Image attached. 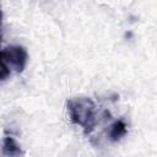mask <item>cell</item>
Masks as SVG:
<instances>
[{
  "mask_svg": "<svg viewBox=\"0 0 157 157\" xmlns=\"http://www.w3.org/2000/svg\"><path fill=\"white\" fill-rule=\"evenodd\" d=\"M70 120L81 126L86 134L94 130L97 125V112L94 102L88 97H76L67 101Z\"/></svg>",
  "mask_w": 157,
  "mask_h": 157,
  "instance_id": "obj_1",
  "label": "cell"
},
{
  "mask_svg": "<svg viewBox=\"0 0 157 157\" xmlns=\"http://www.w3.org/2000/svg\"><path fill=\"white\" fill-rule=\"evenodd\" d=\"M0 58L16 72H22L26 67L28 54L22 45H9L0 52Z\"/></svg>",
  "mask_w": 157,
  "mask_h": 157,
  "instance_id": "obj_2",
  "label": "cell"
},
{
  "mask_svg": "<svg viewBox=\"0 0 157 157\" xmlns=\"http://www.w3.org/2000/svg\"><path fill=\"white\" fill-rule=\"evenodd\" d=\"M126 134H128V125L123 119H118L113 121L107 130V136L113 142L121 140Z\"/></svg>",
  "mask_w": 157,
  "mask_h": 157,
  "instance_id": "obj_3",
  "label": "cell"
},
{
  "mask_svg": "<svg viewBox=\"0 0 157 157\" xmlns=\"http://www.w3.org/2000/svg\"><path fill=\"white\" fill-rule=\"evenodd\" d=\"M2 153L6 156H20L23 155V151L13 137L6 136L2 141Z\"/></svg>",
  "mask_w": 157,
  "mask_h": 157,
  "instance_id": "obj_4",
  "label": "cell"
},
{
  "mask_svg": "<svg viewBox=\"0 0 157 157\" xmlns=\"http://www.w3.org/2000/svg\"><path fill=\"white\" fill-rule=\"evenodd\" d=\"M11 74V69L6 65V63L0 58V83L7 80V77Z\"/></svg>",
  "mask_w": 157,
  "mask_h": 157,
  "instance_id": "obj_5",
  "label": "cell"
},
{
  "mask_svg": "<svg viewBox=\"0 0 157 157\" xmlns=\"http://www.w3.org/2000/svg\"><path fill=\"white\" fill-rule=\"evenodd\" d=\"M1 18H2V15H1V7H0V25H1Z\"/></svg>",
  "mask_w": 157,
  "mask_h": 157,
  "instance_id": "obj_6",
  "label": "cell"
},
{
  "mask_svg": "<svg viewBox=\"0 0 157 157\" xmlns=\"http://www.w3.org/2000/svg\"><path fill=\"white\" fill-rule=\"evenodd\" d=\"M0 39H1V36H0Z\"/></svg>",
  "mask_w": 157,
  "mask_h": 157,
  "instance_id": "obj_7",
  "label": "cell"
}]
</instances>
